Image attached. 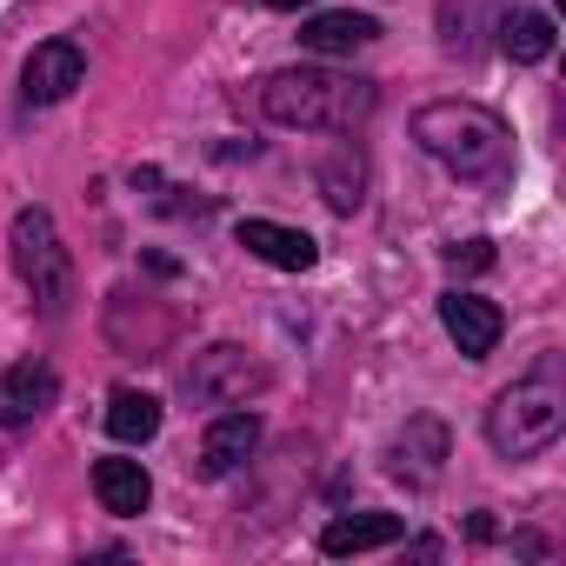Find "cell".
<instances>
[{
  "label": "cell",
  "mask_w": 566,
  "mask_h": 566,
  "mask_svg": "<svg viewBox=\"0 0 566 566\" xmlns=\"http://www.w3.org/2000/svg\"><path fill=\"white\" fill-rule=\"evenodd\" d=\"M413 140L460 180H500L513 167V140L506 120L473 107V101H433L413 114Z\"/></svg>",
  "instance_id": "cell-2"
},
{
  "label": "cell",
  "mask_w": 566,
  "mask_h": 566,
  "mask_svg": "<svg viewBox=\"0 0 566 566\" xmlns=\"http://www.w3.org/2000/svg\"><path fill=\"white\" fill-rule=\"evenodd\" d=\"M61 400V374L48 360H14L0 374V427H34Z\"/></svg>",
  "instance_id": "cell-9"
},
{
  "label": "cell",
  "mask_w": 566,
  "mask_h": 566,
  "mask_svg": "<svg viewBox=\"0 0 566 566\" xmlns=\"http://www.w3.org/2000/svg\"><path fill=\"white\" fill-rule=\"evenodd\" d=\"M559 433H566V380H559V360L546 354L526 380H513V387L486 407V440H493L500 460H533V453H546Z\"/></svg>",
  "instance_id": "cell-3"
},
{
  "label": "cell",
  "mask_w": 566,
  "mask_h": 566,
  "mask_svg": "<svg viewBox=\"0 0 566 566\" xmlns=\"http://www.w3.org/2000/svg\"><path fill=\"white\" fill-rule=\"evenodd\" d=\"M81 81H87V54H81V41H41V48L28 54L21 94H28V107H54V101H67Z\"/></svg>",
  "instance_id": "cell-6"
},
{
  "label": "cell",
  "mask_w": 566,
  "mask_h": 566,
  "mask_svg": "<svg viewBox=\"0 0 566 566\" xmlns=\"http://www.w3.org/2000/svg\"><path fill=\"white\" fill-rule=\"evenodd\" d=\"M240 247H247L253 260L280 266V273H307V266L321 260L314 233H301V227H280V220H240Z\"/></svg>",
  "instance_id": "cell-11"
},
{
  "label": "cell",
  "mask_w": 566,
  "mask_h": 566,
  "mask_svg": "<svg viewBox=\"0 0 566 566\" xmlns=\"http://www.w3.org/2000/svg\"><path fill=\"white\" fill-rule=\"evenodd\" d=\"M301 41H307L314 54H360V48L380 41V21H374V14H354V8H327V14H314V21L301 28Z\"/></svg>",
  "instance_id": "cell-13"
},
{
  "label": "cell",
  "mask_w": 566,
  "mask_h": 566,
  "mask_svg": "<svg viewBox=\"0 0 566 566\" xmlns=\"http://www.w3.org/2000/svg\"><path fill=\"white\" fill-rule=\"evenodd\" d=\"M107 433H114L120 447H147V440L160 433V400L140 394V387H120V394L107 400Z\"/></svg>",
  "instance_id": "cell-15"
},
{
  "label": "cell",
  "mask_w": 566,
  "mask_h": 566,
  "mask_svg": "<svg viewBox=\"0 0 566 566\" xmlns=\"http://www.w3.org/2000/svg\"><path fill=\"white\" fill-rule=\"evenodd\" d=\"M447 266L453 273H480V266H493V247L486 240H460V247H447Z\"/></svg>",
  "instance_id": "cell-18"
},
{
  "label": "cell",
  "mask_w": 566,
  "mask_h": 566,
  "mask_svg": "<svg viewBox=\"0 0 566 566\" xmlns=\"http://www.w3.org/2000/svg\"><path fill=\"white\" fill-rule=\"evenodd\" d=\"M253 447H260V413H220L213 427H207V440H200V460H193V473L200 480H227V473H240L247 460H253Z\"/></svg>",
  "instance_id": "cell-10"
},
{
  "label": "cell",
  "mask_w": 566,
  "mask_h": 566,
  "mask_svg": "<svg viewBox=\"0 0 566 566\" xmlns=\"http://www.w3.org/2000/svg\"><path fill=\"white\" fill-rule=\"evenodd\" d=\"M8 253H14L21 287L41 301V314H48V321H61V314H67V301H74V260H67V247H61L54 213H48V207H21V213H14V227H8Z\"/></svg>",
  "instance_id": "cell-4"
},
{
  "label": "cell",
  "mask_w": 566,
  "mask_h": 566,
  "mask_svg": "<svg viewBox=\"0 0 566 566\" xmlns=\"http://www.w3.org/2000/svg\"><path fill=\"white\" fill-rule=\"evenodd\" d=\"M407 526H400V513H340V520H327L321 526V553L327 559H347V553H374V546H394Z\"/></svg>",
  "instance_id": "cell-12"
},
{
  "label": "cell",
  "mask_w": 566,
  "mask_h": 566,
  "mask_svg": "<svg viewBox=\"0 0 566 566\" xmlns=\"http://www.w3.org/2000/svg\"><path fill=\"white\" fill-rule=\"evenodd\" d=\"M321 187H327V207L334 213H354L360 207V160H327V174H321Z\"/></svg>",
  "instance_id": "cell-17"
},
{
  "label": "cell",
  "mask_w": 566,
  "mask_h": 566,
  "mask_svg": "<svg viewBox=\"0 0 566 566\" xmlns=\"http://www.w3.org/2000/svg\"><path fill=\"white\" fill-rule=\"evenodd\" d=\"M440 327H447V340L467 354V360H486L493 347H500V334H506V314L493 307V301H480V294H440Z\"/></svg>",
  "instance_id": "cell-8"
},
{
  "label": "cell",
  "mask_w": 566,
  "mask_h": 566,
  "mask_svg": "<svg viewBox=\"0 0 566 566\" xmlns=\"http://www.w3.org/2000/svg\"><path fill=\"white\" fill-rule=\"evenodd\" d=\"M94 493H101V506H107V513L134 520V513H147L154 480H147V467H140V460H94Z\"/></svg>",
  "instance_id": "cell-14"
},
{
  "label": "cell",
  "mask_w": 566,
  "mask_h": 566,
  "mask_svg": "<svg viewBox=\"0 0 566 566\" xmlns=\"http://www.w3.org/2000/svg\"><path fill=\"white\" fill-rule=\"evenodd\" d=\"M447 427L433 420V413H413L394 440H387V473L394 480H407V486H440V473H447Z\"/></svg>",
  "instance_id": "cell-5"
},
{
  "label": "cell",
  "mask_w": 566,
  "mask_h": 566,
  "mask_svg": "<svg viewBox=\"0 0 566 566\" xmlns=\"http://www.w3.org/2000/svg\"><path fill=\"white\" fill-rule=\"evenodd\" d=\"M374 81L334 74V67H280L260 81V107L273 127H301V134H354L374 114Z\"/></svg>",
  "instance_id": "cell-1"
},
{
  "label": "cell",
  "mask_w": 566,
  "mask_h": 566,
  "mask_svg": "<svg viewBox=\"0 0 566 566\" xmlns=\"http://www.w3.org/2000/svg\"><path fill=\"white\" fill-rule=\"evenodd\" d=\"M266 8H280V14H294V8H314V0H266Z\"/></svg>",
  "instance_id": "cell-19"
},
{
  "label": "cell",
  "mask_w": 566,
  "mask_h": 566,
  "mask_svg": "<svg viewBox=\"0 0 566 566\" xmlns=\"http://www.w3.org/2000/svg\"><path fill=\"white\" fill-rule=\"evenodd\" d=\"M500 48H506V61L533 67V61H546V54H553V21H546V14H533V8H520V14H506V21H500Z\"/></svg>",
  "instance_id": "cell-16"
},
{
  "label": "cell",
  "mask_w": 566,
  "mask_h": 566,
  "mask_svg": "<svg viewBox=\"0 0 566 566\" xmlns=\"http://www.w3.org/2000/svg\"><path fill=\"white\" fill-rule=\"evenodd\" d=\"M247 387H260V367H253L240 347H207V354H193V367H187V400H200V407L247 400Z\"/></svg>",
  "instance_id": "cell-7"
}]
</instances>
